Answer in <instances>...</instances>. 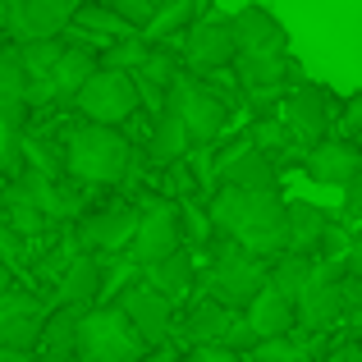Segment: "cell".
<instances>
[{
    "instance_id": "1",
    "label": "cell",
    "mask_w": 362,
    "mask_h": 362,
    "mask_svg": "<svg viewBox=\"0 0 362 362\" xmlns=\"http://www.w3.org/2000/svg\"><path fill=\"white\" fill-rule=\"evenodd\" d=\"M211 230L221 239H230L234 247L252 257H280L289 252V216H284V197L280 193H239V188H216L211 206Z\"/></svg>"
},
{
    "instance_id": "2",
    "label": "cell",
    "mask_w": 362,
    "mask_h": 362,
    "mask_svg": "<svg viewBox=\"0 0 362 362\" xmlns=\"http://www.w3.org/2000/svg\"><path fill=\"white\" fill-rule=\"evenodd\" d=\"M64 175L78 184H119L129 170V138L119 129H101V124H78L64 138Z\"/></svg>"
},
{
    "instance_id": "3",
    "label": "cell",
    "mask_w": 362,
    "mask_h": 362,
    "mask_svg": "<svg viewBox=\"0 0 362 362\" xmlns=\"http://www.w3.org/2000/svg\"><path fill=\"white\" fill-rule=\"evenodd\" d=\"M74 358L78 362H142L147 344L138 330L124 321V312L110 308H88L78 317V339H74Z\"/></svg>"
},
{
    "instance_id": "4",
    "label": "cell",
    "mask_w": 362,
    "mask_h": 362,
    "mask_svg": "<svg viewBox=\"0 0 362 362\" xmlns=\"http://www.w3.org/2000/svg\"><path fill=\"white\" fill-rule=\"evenodd\" d=\"M165 110L184 124V133H188L193 147H211V142L225 133V124H230V106H225V97L211 88V83L193 78V74H179V78L170 83Z\"/></svg>"
},
{
    "instance_id": "5",
    "label": "cell",
    "mask_w": 362,
    "mask_h": 362,
    "mask_svg": "<svg viewBox=\"0 0 362 362\" xmlns=\"http://www.w3.org/2000/svg\"><path fill=\"white\" fill-rule=\"evenodd\" d=\"M262 289H266V262L216 234L211 239V280H206V298L221 303V308H230V312H243Z\"/></svg>"
},
{
    "instance_id": "6",
    "label": "cell",
    "mask_w": 362,
    "mask_h": 362,
    "mask_svg": "<svg viewBox=\"0 0 362 362\" xmlns=\"http://www.w3.org/2000/svg\"><path fill=\"white\" fill-rule=\"evenodd\" d=\"M275 119H280V124H284V133H289V138L298 142L303 151H308V147H317V142H326V138H330V124L339 119V101L330 97V88L303 83V88H293L289 97L280 101Z\"/></svg>"
},
{
    "instance_id": "7",
    "label": "cell",
    "mask_w": 362,
    "mask_h": 362,
    "mask_svg": "<svg viewBox=\"0 0 362 362\" xmlns=\"http://www.w3.org/2000/svg\"><path fill=\"white\" fill-rule=\"evenodd\" d=\"M74 110L83 115V124L119 129V124L138 110V88H133V74L97 69L88 83H83V92L74 97Z\"/></svg>"
},
{
    "instance_id": "8",
    "label": "cell",
    "mask_w": 362,
    "mask_h": 362,
    "mask_svg": "<svg viewBox=\"0 0 362 362\" xmlns=\"http://www.w3.org/2000/svg\"><path fill=\"white\" fill-rule=\"evenodd\" d=\"M234 33L230 18L202 14L184 37H179V60L188 64V74H225L234 64Z\"/></svg>"
},
{
    "instance_id": "9",
    "label": "cell",
    "mask_w": 362,
    "mask_h": 362,
    "mask_svg": "<svg viewBox=\"0 0 362 362\" xmlns=\"http://www.w3.org/2000/svg\"><path fill=\"white\" fill-rule=\"evenodd\" d=\"M184 252V234H179V211L175 202H156L147 211H138V230H133V262L156 266L165 257Z\"/></svg>"
},
{
    "instance_id": "10",
    "label": "cell",
    "mask_w": 362,
    "mask_h": 362,
    "mask_svg": "<svg viewBox=\"0 0 362 362\" xmlns=\"http://www.w3.org/2000/svg\"><path fill=\"white\" fill-rule=\"evenodd\" d=\"M115 308L124 312V321L138 330V339H142L147 349H151V344H160V339L170 335V321H175V303L160 298L151 284H142V280L124 284V293H119Z\"/></svg>"
},
{
    "instance_id": "11",
    "label": "cell",
    "mask_w": 362,
    "mask_h": 362,
    "mask_svg": "<svg viewBox=\"0 0 362 362\" xmlns=\"http://www.w3.org/2000/svg\"><path fill=\"white\" fill-rule=\"evenodd\" d=\"M83 0H18L14 9V23H9V42L14 46H28V42H55V37L69 28L74 9Z\"/></svg>"
},
{
    "instance_id": "12",
    "label": "cell",
    "mask_w": 362,
    "mask_h": 362,
    "mask_svg": "<svg viewBox=\"0 0 362 362\" xmlns=\"http://www.w3.org/2000/svg\"><path fill=\"white\" fill-rule=\"evenodd\" d=\"M230 33L239 55H289V33L266 5H243L230 14Z\"/></svg>"
},
{
    "instance_id": "13",
    "label": "cell",
    "mask_w": 362,
    "mask_h": 362,
    "mask_svg": "<svg viewBox=\"0 0 362 362\" xmlns=\"http://www.w3.org/2000/svg\"><path fill=\"white\" fill-rule=\"evenodd\" d=\"M303 175L312 184H326V188H344L362 175V147L344 138H326L317 147L303 151Z\"/></svg>"
},
{
    "instance_id": "14",
    "label": "cell",
    "mask_w": 362,
    "mask_h": 362,
    "mask_svg": "<svg viewBox=\"0 0 362 362\" xmlns=\"http://www.w3.org/2000/svg\"><path fill=\"white\" fill-rule=\"evenodd\" d=\"M42 321L46 312L37 308V298L18 289H0V349L9 354H33L42 339Z\"/></svg>"
},
{
    "instance_id": "15",
    "label": "cell",
    "mask_w": 362,
    "mask_h": 362,
    "mask_svg": "<svg viewBox=\"0 0 362 362\" xmlns=\"http://www.w3.org/2000/svg\"><path fill=\"white\" fill-rule=\"evenodd\" d=\"M344 312H349V280L344 284L308 280V289L293 298V326L298 330H330L335 321H344Z\"/></svg>"
},
{
    "instance_id": "16",
    "label": "cell",
    "mask_w": 362,
    "mask_h": 362,
    "mask_svg": "<svg viewBox=\"0 0 362 362\" xmlns=\"http://www.w3.org/2000/svg\"><path fill=\"white\" fill-rule=\"evenodd\" d=\"M133 230H138V211L115 202V206H106V211H92L88 221L78 225V247H83V257L115 252V247L133 243Z\"/></svg>"
},
{
    "instance_id": "17",
    "label": "cell",
    "mask_w": 362,
    "mask_h": 362,
    "mask_svg": "<svg viewBox=\"0 0 362 362\" xmlns=\"http://www.w3.org/2000/svg\"><path fill=\"white\" fill-rule=\"evenodd\" d=\"M64 55V42H28L18 46V64H23V78H28V110H42L55 101V60Z\"/></svg>"
},
{
    "instance_id": "18",
    "label": "cell",
    "mask_w": 362,
    "mask_h": 362,
    "mask_svg": "<svg viewBox=\"0 0 362 362\" xmlns=\"http://www.w3.org/2000/svg\"><path fill=\"white\" fill-rule=\"evenodd\" d=\"M216 179H221V188H239V193H275V165L262 151H252L247 142H239L216 165Z\"/></svg>"
},
{
    "instance_id": "19",
    "label": "cell",
    "mask_w": 362,
    "mask_h": 362,
    "mask_svg": "<svg viewBox=\"0 0 362 362\" xmlns=\"http://www.w3.org/2000/svg\"><path fill=\"white\" fill-rule=\"evenodd\" d=\"M243 326H247V335H252V344H262V339H284V335H293V330H298V326H293V303H289V298H280V293L266 284V289L243 308Z\"/></svg>"
},
{
    "instance_id": "20",
    "label": "cell",
    "mask_w": 362,
    "mask_h": 362,
    "mask_svg": "<svg viewBox=\"0 0 362 362\" xmlns=\"http://www.w3.org/2000/svg\"><path fill=\"white\" fill-rule=\"evenodd\" d=\"M101 284H106V271H101V262H97V257H83V252H78L69 266H64L60 284H55V298H60V308L88 312L92 303L101 298Z\"/></svg>"
},
{
    "instance_id": "21",
    "label": "cell",
    "mask_w": 362,
    "mask_h": 362,
    "mask_svg": "<svg viewBox=\"0 0 362 362\" xmlns=\"http://www.w3.org/2000/svg\"><path fill=\"white\" fill-rule=\"evenodd\" d=\"M197 18H202V5H197V0H156V5H151V18L142 23L138 37L147 46H165V42H179Z\"/></svg>"
},
{
    "instance_id": "22",
    "label": "cell",
    "mask_w": 362,
    "mask_h": 362,
    "mask_svg": "<svg viewBox=\"0 0 362 362\" xmlns=\"http://www.w3.org/2000/svg\"><path fill=\"white\" fill-rule=\"evenodd\" d=\"M284 216H289V252L317 257V243H321V234H326V225L335 221V216H330L326 206L308 202V197H293V202H284Z\"/></svg>"
},
{
    "instance_id": "23",
    "label": "cell",
    "mask_w": 362,
    "mask_h": 362,
    "mask_svg": "<svg viewBox=\"0 0 362 362\" xmlns=\"http://www.w3.org/2000/svg\"><path fill=\"white\" fill-rule=\"evenodd\" d=\"M142 271H147L142 284H151V289H156L160 298H170V303L188 298L193 284H197V266H193V257H188V247L175 252V257H165V262H156V266H142Z\"/></svg>"
},
{
    "instance_id": "24",
    "label": "cell",
    "mask_w": 362,
    "mask_h": 362,
    "mask_svg": "<svg viewBox=\"0 0 362 362\" xmlns=\"http://www.w3.org/2000/svg\"><path fill=\"white\" fill-rule=\"evenodd\" d=\"M69 33H74V37H83V42H88V51H92V46H101V51H106V46H110V42H119V37H133V28H129V23H119V18L97 0V5H78V9H74Z\"/></svg>"
},
{
    "instance_id": "25",
    "label": "cell",
    "mask_w": 362,
    "mask_h": 362,
    "mask_svg": "<svg viewBox=\"0 0 362 362\" xmlns=\"http://www.w3.org/2000/svg\"><path fill=\"white\" fill-rule=\"evenodd\" d=\"M101 69V60H97V51H88V46H69L64 42V55L55 60V101H74L83 92V83L92 78V74Z\"/></svg>"
},
{
    "instance_id": "26",
    "label": "cell",
    "mask_w": 362,
    "mask_h": 362,
    "mask_svg": "<svg viewBox=\"0 0 362 362\" xmlns=\"http://www.w3.org/2000/svg\"><path fill=\"white\" fill-rule=\"evenodd\" d=\"M28 115V78L18 64V46L0 51V119L5 124H23Z\"/></svg>"
},
{
    "instance_id": "27",
    "label": "cell",
    "mask_w": 362,
    "mask_h": 362,
    "mask_svg": "<svg viewBox=\"0 0 362 362\" xmlns=\"http://www.w3.org/2000/svg\"><path fill=\"white\" fill-rule=\"evenodd\" d=\"M18 184H23V193L33 197V206L42 211V221H64V216L78 206V188H69L64 179H37V175H23Z\"/></svg>"
},
{
    "instance_id": "28",
    "label": "cell",
    "mask_w": 362,
    "mask_h": 362,
    "mask_svg": "<svg viewBox=\"0 0 362 362\" xmlns=\"http://www.w3.org/2000/svg\"><path fill=\"white\" fill-rule=\"evenodd\" d=\"M188 151H193V142H188L184 124L170 115V110H160L156 124H151V138H147V156L156 165H184Z\"/></svg>"
},
{
    "instance_id": "29",
    "label": "cell",
    "mask_w": 362,
    "mask_h": 362,
    "mask_svg": "<svg viewBox=\"0 0 362 362\" xmlns=\"http://www.w3.org/2000/svg\"><path fill=\"white\" fill-rule=\"evenodd\" d=\"M78 317H83L78 308H55V312H46V321H42V339H37L42 358H74Z\"/></svg>"
},
{
    "instance_id": "30",
    "label": "cell",
    "mask_w": 362,
    "mask_h": 362,
    "mask_svg": "<svg viewBox=\"0 0 362 362\" xmlns=\"http://www.w3.org/2000/svg\"><path fill=\"white\" fill-rule=\"evenodd\" d=\"M312 280V257H298V252H280L271 266H266V284H271L280 298H298Z\"/></svg>"
},
{
    "instance_id": "31",
    "label": "cell",
    "mask_w": 362,
    "mask_h": 362,
    "mask_svg": "<svg viewBox=\"0 0 362 362\" xmlns=\"http://www.w3.org/2000/svg\"><path fill=\"white\" fill-rule=\"evenodd\" d=\"M0 211H5V230H14L18 239H23V234H37L42 230V211H37L33 206V197L23 193V184H9L5 188V197H0Z\"/></svg>"
},
{
    "instance_id": "32",
    "label": "cell",
    "mask_w": 362,
    "mask_h": 362,
    "mask_svg": "<svg viewBox=\"0 0 362 362\" xmlns=\"http://www.w3.org/2000/svg\"><path fill=\"white\" fill-rule=\"evenodd\" d=\"M23 165L37 179H64V151L46 138H28L23 133Z\"/></svg>"
},
{
    "instance_id": "33",
    "label": "cell",
    "mask_w": 362,
    "mask_h": 362,
    "mask_svg": "<svg viewBox=\"0 0 362 362\" xmlns=\"http://www.w3.org/2000/svg\"><path fill=\"white\" fill-rule=\"evenodd\" d=\"M101 60V69H115V74H138L142 69V60H147V42H142L138 33L133 37H119V42H110L106 51L97 55Z\"/></svg>"
},
{
    "instance_id": "34",
    "label": "cell",
    "mask_w": 362,
    "mask_h": 362,
    "mask_svg": "<svg viewBox=\"0 0 362 362\" xmlns=\"http://www.w3.org/2000/svg\"><path fill=\"white\" fill-rule=\"evenodd\" d=\"M247 147L262 151V156L275 165V156L289 147V133H284V124L275 115H262V119H252V129H247Z\"/></svg>"
},
{
    "instance_id": "35",
    "label": "cell",
    "mask_w": 362,
    "mask_h": 362,
    "mask_svg": "<svg viewBox=\"0 0 362 362\" xmlns=\"http://www.w3.org/2000/svg\"><path fill=\"white\" fill-rule=\"evenodd\" d=\"M247 362H312V354H308L303 339L284 335V339H262V344H252L247 349Z\"/></svg>"
},
{
    "instance_id": "36",
    "label": "cell",
    "mask_w": 362,
    "mask_h": 362,
    "mask_svg": "<svg viewBox=\"0 0 362 362\" xmlns=\"http://www.w3.org/2000/svg\"><path fill=\"white\" fill-rule=\"evenodd\" d=\"M175 211H179V234H184V243H206V247H211L216 230H211V216H206V206H193V197H184Z\"/></svg>"
},
{
    "instance_id": "37",
    "label": "cell",
    "mask_w": 362,
    "mask_h": 362,
    "mask_svg": "<svg viewBox=\"0 0 362 362\" xmlns=\"http://www.w3.org/2000/svg\"><path fill=\"white\" fill-rule=\"evenodd\" d=\"M14 170H23V124L0 119V179H9Z\"/></svg>"
},
{
    "instance_id": "38",
    "label": "cell",
    "mask_w": 362,
    "mask_h": 362,
    "mask_svg": "<svg viewBox=\"0 0 362 362\" xmlns=\"http://www.w3.org/2000/svg\"><path fill=\"white\" fill-rule=\"evenodd\" d=\"M184 165L193 170V179H197L193 188H202V193L216 197V184H221V179H216V151H211V147H193V151L184 156Z\"/></svg>"
},
{
    "instance_id": "39",
    "label": "cell",
    "mask_w": 362,
    "mask_h": 362,
    "mask_svg": "<svg viewBox=\"0 0 362 362\" xmlns=\"http://www.w3.org/2000/svg\"><path fill=\"white\" fill-rule=\"evenodd\" d=\"M101 5H106L119 23H129L133 33H142V23L151 18V5H156V0H101Z\"/></svg>"
},
{
    "instance_id": "40",
    "label": "cell",
    "mask_w": 362,
    "mask_h": 362,
    "mask_svg": "<svg viewBox=\"0 0 362 362\" xmlns=\"http://www.w3.org/2000/svg\"><path fill=\"white\" fill-rule=\"evenodd\" d=\"M339 129H344V142H358L362 138V92H354V97L339 106Z\"/></svg>"
},
{
    "instance_id": "41",
    "label": "cell",
    "mask_w": 362,
    "mask_h": 362,
    "mask_svg": "<svg viewBox=\"0 0 362 362\" xmlns=\"http://www.w3.org/2000/svg\"><path fill=\"white\" fill-rule=\"evenodd\" d=\"M18 257H23V239H18L14 230H5V225H0V266H5V271H14Z\"/></svg>"
},
{
    "instance_id": "42",
    "label": "cell",
    "mask_w": 362,
    "mask_h": 362,
    "mask_svg": "<svg viewBox=\"0 0 362 362\" xmlns=\"http://www.w3.org/2000/svg\"><path fill=\"white\" fill-rule=\"evenodd\" d=\"M344 221H362V175L344 184Z\"/></svg>"
},
{
    "instance_id": "43",
    "label": "cell",
    "mask_w": 362,
    "mask_h": 362,
    "mask_svg": "<svg viewBox=\"0 0 362 362\" xmlns=\"http://www.w3.org/2000/svg\"><path fill=\"white\" fill-rule=\"evenodd\" d=\"M188 362H243V358L234 354V349H225V344H211V349H193Z\"/></svg>"
},
{
    "instance_id": "44",
    "label": "cell",
    "mask_w": 362,
    "mask_h": 362,
    "mask_svg": "<svg viewBox=\"0 0 362 362\" xmlns=\"http://www.w3.org/2000/svg\"><path fill=\"white\" fill-rule=\"evenodd\" d=\"M344 271H349L354 284H362V234H354V247H349V257H344Z\"/></svg>"
},
{
    "instance_id": "45",
    "label": "cell",
    "mask_w": 362,
    "mask_h": 362,
    "mask_svg": "<svg viewBox=\"0 0 362 362\" xmlns=\"http://www.w3.org/2000/svg\"><path fill=\"white\" fill-rule=\"evenodd\" d=\"M344 317L354 321V330L362 335V284H354V280H349V312Z\"/></svg>"
},
{
    "instance_id": "46",
    "label": "cell",
    "mask_w": 362,
    "mask_h": 362,
    "mask_svg": "<svg viewBox=\"0 0 362 362\" xmlns=\"http://www.w3.org/2000/svg\"><path fill=\"white\" fill-rule=\"evenodd\" d=\"M14 9H18V0H0V33H9V23H14Z\"/></svg>"
},
{
    "instance_id": "47",
    "label": "cell",
    "mask_w": 362,
    "mask_h": 362,
    "mask_svg": "<svg viewBox=\"0 0 362 362\" xmlns=\"http://www.w3.org/2000/svg\"><path fill=\"white\" fill-rule=\"evenodd\" d=\"M0 362H37L33 354H9V349H0Z\"/></svg>"
},
{
    "instance_id": "48",
    "label": "cell",
    "mask_w": 362,
    "mask_h": 362,
    "mask_svg": "<svg viewBox=\"0 0 362 362\" xmlns=\"http://www.w3.org/2000/svg\"><path fill=\"white\" fill-rule=\"evenodd\" d=\"M0 289H9V271H5V266H0Z\"/></svg>"
},
{
    "instance_id": "49",
    "label": "cell",
    "mask_w": 362,
    "mask_h": 362,
    "mask_svg": "<svg viewBox=\"0 0 362 362\" xmlns=\"http://www.w3.org/2000/svg\"><path fill=\"white\" fill-rule=\"evenodd\" d=\"M42 362H78V358H42Z\"/></svg>"
},
{
    "instance_id": "50",
    "label": "cell",
    "mask_w": 362,
    "mask_h": 362,
    "mask_svg": "<svg viewBox=\"0 0 362 362\" xmlns=\"http://www.w3.org/2000/svg\"><path fill=\"white\" fill-rule=\"evenodd\" d=\"M354 349H358V362H362V335H358V339H354Z\"/></svg>"
},
{
    "instance_id": "51",
    "label": "cell",
    "mask_w": 362,
    "mask_h": 362,
    "mask_svg": "<svg viewBox=\"0 0 362 362\" xmlns=\"http://www.w3.org/2000/svg\"><path fill=\"white\" fill-rule=\"evenodd\" d=\"M5 46H9V37H5V33H0V51H5Z\"/></svg>"
}]
</instances>
